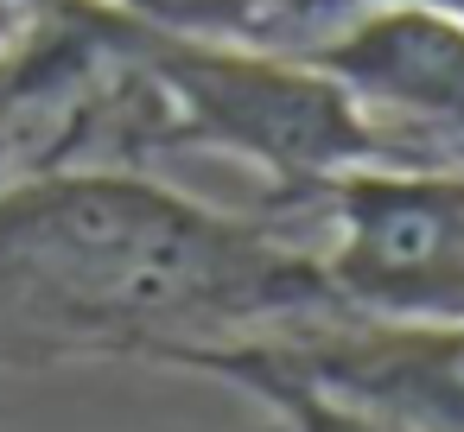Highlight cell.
Masks as SVG:
<instances>
[{
  "label": "cell",
  "instance_id": "6da1fadb",
  "mask_svg": "<svg viewBox=\"0 0 464 432\" xmlns=\"http://www.w3.org/2000/svg\"><path fill=\"white\" fill-rule=\"evenodd\" d=\"M318 261L153 172L58 166L0 185V375L172 362L198 343L331 318Z\"/></svg>",
  "mask_w": 464,
  "mask_h": 432
},
{
  "label": "cell",
  "instance_id": "7a4b0ae2",
  "mask_svg": "<svg viewBox=\"0 0 464 432\" xmlns=\"http://www.w3.org/2000/svg\"><path fill=\"white\" fill-rule=\"evenodd\" d=\"M115 39L160 96L166 153L217 147L255 166L286 210L312 204L337 172L382 159L362 109L299 52H280L267 39L166 26L128 7H115Z\"/></svg>",
  "mask_w": 464,
  "mask_h": 432
},
{
  "label": "cell",
  "instance_id": "3957f363",
  "mask_svg": "<svg viewBox=\"0 0 464 432\" xmlns=\"http://www.w3.org/2000/svg\"><path fill=\"white\" fill-rule=\"evenodd\" d=\"M312 210L324 248L312 254L337 312L369 324L458 331L464 324V172L362 159L337 172Z\"/></svg>",
  "mask_w": 464,
  "mask_h": 432
},
{
  "label": "cell",
  "instance_id": "277c9868",
  "mask_svg": "<svg viewBox=\"0 0 464 432\" xmlns=\"http://www.w3.org/2000/svg\"><path fill=\"white\" fill-rule=\"evenodd\" d=\"M286 52H299L362 109L382 159L401 140H464V20L420 0H356L331 33Z\"/></svg>",
  "mask_w": 464,
  "mask_h": 432
},
{
  "label": "cell",
  "instance_id": "5b68a950",
  "mask_svg": "<svg viewBox=\"0 0 464 432\" xmlns=\"http://www.w3.org/2000/svg\"><path fill=\"white\" fill-rule=\"evenodd\" d=\"M166 369H185V375H210V381H229L242 388L255 407H261V432H407L394 426L388 413L324 388L318 375H305L274 337H229V343H198L185 356H172Z\"/></svg>",
  "mask_w": 464,
  "mask_h": 432
},
{
  "label": "cell",
  "instance_id": "8992f818",
  "mask_svg": "<svg viewBox=\"0 0 464 432\" xmlns=\"http://www.w3.org/2000/svg\"><path fill=\"white\" fill-rule=\"evenodd\" d=\"M331 7H356V0H318V14H331ZM420 7H439L451 20H464V0H420Z\"/></svg>",
  "mask_w": 464,
  "mask_h": 432
}]
</instances>
